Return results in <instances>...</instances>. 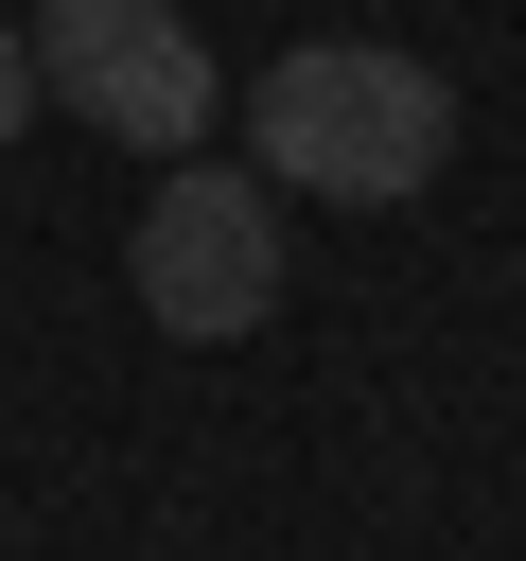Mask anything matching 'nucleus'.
<instances>
[{"mask_svg": "<svg viewBox=\"0 0 526 561\" xmlns=\"http://www.w3.org/2000/svg\"><path fill=\"white\" fill-rule=\"evenodd\" d=\"M245 158L263 193H316V210H403L438 158H456V88L386 35H316L245 88Z\"/></svg>", "mask_w": 526, "mask_h": 561, "instance_id": "obj_1", "label": "nucleus"}, {"mask_svg": "<svg viewBox=\"0 0 526 561\" xmlns=\"http://www.w3.org/2000/svg\"><path fill=\"white\" fill-rule=\"evenodd\" d=\"M281 298V193L228 175V158H158V210H140V316L158 333H245Z\"/></svg>", "mask_w": 526, "mask_h": 561, "instance_id": "obj_3", "label": "nucleus"}, {"mask_svg": "<svg viewBox=\"0 0 526 561\" xmlns=\"http://www.w3.org/2000/svg\"><path fill=\"white\" fill-rule=\"evenodd\" d=\"M18 123H35V35L0 18V140H18Z\"/></svg>", "mask_w": 526, "mask_h": 561, "instance_id": "obj_4", "label": "nucleus"}, {"mask_svg": "<svg viewBox=\"0 0 526 561\" xmlns=\"http://www.w3.org/2000/svg\"><path fill=\"white\" fill-rule=\"evenodd\" d=\"M35 35V105H70V123H105L123 158H193L210 140V35L175 18V0H35L18 18Z\"/></svg>", "mask_w": 526, "mask_h": 561, "instance_id": "obj_2", "label": "nucleus"}]
</instances>
